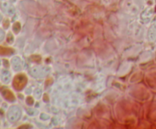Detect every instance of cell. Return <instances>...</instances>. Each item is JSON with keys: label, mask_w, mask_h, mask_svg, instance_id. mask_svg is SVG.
I'll use <instances>...</instances> for the list:
<instances>
[{"label": "cell", "mask_w": 156, "mask_h": 129, "mask_svg": "<svg viewBox=\"0 0 156 129\" xmlns=\"http://www.w3.org/2000/svg\"><path fill=\"white\" fill-rule=\"evenodd\" d=\"M24 84V83L23 81V78L21 77V76H17L14 80V87H15L18 90H20V88H21V87Z\"/></svg>", "instance_id": "cell-1"}, {"label": "cell", "mask_w": 156, "mask_h": 129, "mask_svg": "<svg viewBox=\"0 0 156 129\" xmlns=\"http://www.w3.org/2000/svg\"><path fill=\"white\" fill-rule=\"evenodd\" d=\"M2 94H3V96L5 97V98L7 99V100H12L14 99V97H13V96H12V93H11L9 90H3L2 91Z\"/></svg>", "instance_id": "cell-2"}, {"label": "cell", "mask_w": 156, "mask_h": 129, "mask_svg": "<svg viewBox=\"0 0 156 129\" xmlns=\"http://www.w3.org/2000/svg\"><path fill=\"white\" fill-rule=\"evenodd\" d=\"M11 49H9L4 48V47L0 46V55H10L11 53Z\"/></svg>", "instance_id": "cell-3"}, {"label": "cell", "mask_w": 156, "mask_h": 129, "mask_svg": "<svg viewBox=\"0 0 156 129\" xmlns=\"http://www.w3.org/2000/svg\"><path fill=\"white\" fill-rule=\"evenodd\" d=\"M3 37H4V33H3L2 30H0V41L3 39Z\"/></svg>", "instance_id": "cell-4"}, {"label": "cell", "mask_w": 156, "mask_h": 129, "mask_svg": "<svg viewBox=\"0 0 156 129\" xmlns=\"http://www.w3.org/2000/svg\"><path fill=\"white\" fill-rule=\"evenodd\" d=\"M1 19H2V17H1V15H0V21H1Z\"/></svg>", "instance_id": "cell-5"}]
</instances>
